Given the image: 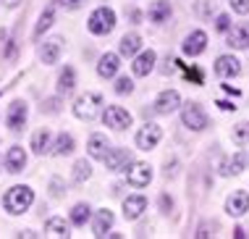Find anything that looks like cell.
Instances as JSON below:
<instances>
[{
  "instance_id": "cell-9",
  "label": "cell",
  "mask_w": 249,
  "mask_h": 239,
  "mask_svg": "<svg viewBox=\"0 0 249 239\" xmlns=\"http://www.w3.org/2000/svg\"><path fill=\"white\" fill-rule=\"evenodd\" d=\"M3 166H5V171H8V174H21V171L26 168V153H24V147L13 145L8 153H5Z\"/></svg>"
},
{
  "instance_id": "cell-17",
  "label": "cell",
  "mask_w": 249,
  "mask_h": 239,
  "mask_svg": "<svg viewBox=\"0 0 249 239\" xmlns=\"http://www.w3.org/2000/svg\"><path fill=\"white\" fill-rule=\"evenodd\" d=\"M155 60H158L155 50H144L142 56H137V60H134V66H131L134 77H147V74L155 68Z\"/></svg>"
},
{
  "instance_id": "cell-28",
  "label": "cell",
  "mask_w": 249,
  "mask_h": 239,
  "mask_svg": "<svg viewBox=\"0 0 249 239\" xmlns=\"http://www.w3.org/2000/svg\"><path fill=\"white\" fill-rule=\"evenodd\" d=\"M89 213H92V208L87 202H76L71 208V223L73 226H84V223L89 221Z\"/></svg>"
},
{
  "instance_id": "cell-37",
  "label": "cell",
  "mask_w": 249,
  "mask_h": 239,
  "mask_svg": "<svg viewBox=\"0 0 249 239\" xmlns=\"http://www.w3.org/2000/svg\"><path fill=\"white\" fill-rule=\"evenodd\" d=\"M197 11L202 13V16H207V13L213 11V8H210V0H199V3H197Z\"/></svg>"
},
{
  "instance_id": "cell-35",
  "label": "cell",
  "mask_w": 249,
  "mask_h": 239,
  "mask_svg": "<svg viewBox=\"0 0 249 239\" xmlns=\"http://www.w3.org/2000/svg\"><path fill=\"white\" fill-rule=\"evenodd\" d=\"M231 8L236 13H241V16H247L249 13V0H231Z\"/></svg>"
},
{
  "instance_id": "cell-1",
  "label": "cell",
  "mask_w": 249,
  "mask_h": 239,
  "mask_svg": "<svg viewBox=\"0 0 249 239\" xmlns=\"http://www.w3.org/2000/svg\"><path fill=\"white\" fill-rule=\"evenodd\" d=\"M32 202H35V192H32V187H26V184H16V187H11L8 192L3 195V208L8 210L11 216L26 213Z\"/></svg>"
},
{
  "instance_id": "cell-6",
  "label": "cell",
  "mask_w": 249,
  "mask_h": 239,
  "mask_svg": "<svg viewBox=\"0 0 249 239\" xmlns=\"http://www.w3.org/2000/svg\"><path fill=\"white\" fill-rule=\"evenodd\" d=\"M26 119H29V108H26L24 100H13L8 105V113H5V126L11 129V132H21Z\"/></svg>"
},
{
  "instance_id": "cell-5",
  "label": "cell",
  "mask_w": 249,
  "mask_h": 239,
  "mask_svg": "<svg viewBox=\"0 0 249 239\" xmlns=\"http://www.w3.org/2000/svg\"><path fill=\"white\" fill-rule=\"evenodd\" d=\"M126 181H129L131 187H147V184L152 181V166L144 160H131L129 166H126Z\"/></svg>"
},
{
  "instance_id": "cell-20",
  "label": "cell",
  "mask_w": 249,
  "mask_h": 239,
  "mask_svg": "<svg viewBox=\"0 0 249 239\" xmlns=\"http://www.w3.org/2000/svg\"><path fill=\"white\" fill-rule=\"evenodd\" d=\"M228 45L236 47V50H247L249 47V26L239 24V26H233V29H228Z\"/></svg>"
},
{
  "instance_id": "cell-13",
  "label": "cell",
  "mask_w": 249,
  "mask_h": 239,
  "mask_svg": "<svg viewBox=\"0 0 249 239\" xmlns=\"http://www.w3.org/2000/svg\"><path fill=\"white\" fill-rule=\"evenodd\" d=\"M241 71V63L233 56H220L218 60H215V74L223 79H231V77H239Z\"/></svg>"
},
{
  "instance_id": "cell-33",
  "label": "cell",
  "mask_w": 249,
  "mask_h": 239,
  "mask_svg": "<svg viewBox=\"0 0 249 239\" xmlns=\"http://www.w3.org/2000/svg\"><path fill=\"white\" fill-rule=\"evenodd\" d=\"M134 90V81L129 79V77H121L118 81H116V95H129Z\"/></svg>"
},
{
  "instance_id": "cell-18",
  "label": "cell",
  "mask_w": 249,
  "mask_h": 239,
  "mask_svg": "<svg viewBox=\"0 0 249 239\" xmlns=\"http://www.w3.org/2000/svg\"><path fill=\"white\" fill-rule=\"evenodd\" d=\"M113 213L107 208H103V210H97L95 213V221H92V231H95V237H107V231H110V226H113Z\"/></svg>"
},
{
  "instance_id": "cell-4",
  "label": "cell",
  "mask_w": 249,
  "mask_h": 239,
  "mask_svg": "<svg viewBox=\"0 0 249 239\" xmlns=\"http://www.w3.org/2000/svg\"><path fill=\"white\" fill-rule=\"evenodd\" d=\"M103 121H105V126L107 129H116V132H126V129L131 126V113L126 111V108H121V105H107L105 111H103Z\"/></svg>"
},
{
  "instance_id": "cell-31",
  "label": "cell",
  "mask_w": 249,
  "mask_h": 239,
  "mask_svg": "<svg viewBox=\"0 0 249 239\" xmlns=\"http://www.w3.org/2000/svg\"><path fill=\"white\" fill-rule=\"evenodd\" d=\"M71 176H73V181H79V184L89 179V176H92V166L87 163V158H84V160H76V163H73V174H71Z\"/></svg>"
},
{
  "instance_id": "cell-39",
  "label": "cell",
  "mask_w": 249,
  "mask_h": 239,
  "mask_svg": "<svg viewBox=\"0 0 249 239\" xmlns=\"http://www.w3.org/2000/svg\"><path fill=\"white\" fill-rule=\"evenodd\" d=\"M18 3H21V0H3V5H5V8H16Z\"/></svg>"
},
{
  "instance_id": "cell-32",
  "label": "cell",
  "mask_w": 249,
  "mask_h": 239,
  "mask_svg": "<svg viewBox=\"0 0 249 239\" xmlns=\"http://www.w3.org/2000/svg\"><path fill=\"white\" fill-rule=\"evenodd\" d=\"M247 139H249V124L233 126V142H236V145H244Z\"/></svg>"
},
{
  "instance_id": "cell-11",
  "label": "cell",
  "mask_w": 249,
  "mask_h": 239,
  "mask_svg": "<svg viewBox=\"0 0 249 239\" xmlns=\"http://www.w3.org/2000/svg\"><path fill=\"white\" fill-rule=\"evenodd\" d=\"M103 160H105L107 171H126V166L131 163V153L129 150H107Z\"/></svg>"
},
{
  "instance_id": "cell-2",
  "label": "cell",
  "mask_w": 249,
  "mask_h": 239,
  "mask_svg": "<svg viewBox=\"0 0 249 239\" xmlns=\"http://www.w3.org/2000/svg\"><path fill=\"white\" fill-rule=\"evenodd\" d=\"M113 26H116V11L107 8V5H100V8L92 11L89 21H87V29H89L92 34H110Z\"/></svg>"
},
{
  "instance_id": "cell-15",
  "label": "cell",
  "mask_w": 249,
  "mask_h": 239,
  "mask_svg": "<svg viewBox=\"0 0 249 239\" xmlns=\"http://www.w3.org/2000/svg\"><path fill=\"white\" fill-rule=\"evenodd\" d=\"M87 150H89V158L103 160V158H105V153L110 150V142H107V137H105V134L95 132V134L89 137V142H87Z\"/></svg>"
},
{
  "instance_id": "cell-30",
  "label": "cell",
  "mask_w": 249,
  "mask_h": 239,
  "mask_svg": "<svg viewBox=\"0 0 249 239\" xmlns=\"http://www.w3.org/2000/svg\"><path fill=\"white\" fill-rule=\"evenodd\" d=\"M53 21H55V13H53V8H45L42 16H39V21H37V26H35V37H42V34L53 26Z\"/></svg>"
},
{
  "instance_id": "cell-24",
  "label": "cell",
  "mask_w": 249,
  "mask_h": 239,
  "mask_svg": "<svg viewBox=\"0 0 249 239\" xmlns=\"http://www.w3.org/2000/svg\"><path fill=\"white\" fill-rule=\"evenodd\" d=\"M139 50H142V37H139L137 32L126 34V37L121 40V56H126V58H134Z\"/></svg>"
},
{
  "instance_id": "cell-34",
  "label": "cell",
  "mask_w": 249,
  "mask_h": 239,
  "mask_svg": "<svg viewBox=\"0 0 249 239\" xmlns=\"http://www.w3.org/2000/svg\"><path fill=\"white\" fill-rule=\"evenodd\" d=\"M215 29H218V32H228V29H231V19H228L226 13H220V16L215 19Z\"/></svg>"
},
{
  "instance_id": "cell-25",
  "label": "cell",
  "mask_w": 249,
  "mask_h": 239,
  "mask_svg": "<svg viewBox=\"0 0 249 239\" xmlns=\"http://www.w3.org/2000/svg\"><path fill=\"white\" fill-rule=\"evenodd\" d=\"M53 145V134L48 132V129H39V132H35V137H32V150H35L37 155H45Z\"/></svg>"
},
{
  "instance_id": "cell-12",
  "label": "cell",
  "mask_w": 249,
  "mask_h": 239,
  "mask_svg": "<svg viewBox=\"0 0 249 239\" xmlns=\"http://www.w3.org/2000/svg\"><path fill=\"white\" fill-rule=\"evenodd\" d=\"M178 105H181V95H178L176 90L160 92L158 100H155V111H158V113H173Z\"/></svg>"
},
{
  "instance_id": "cell-10",
  "label": "cell",
  "mask_w": 249,
  "mask_h": 239,
  "mask_svg": "<svg viewBox=\"0 0 249 239\" xmlns=\"http://www.w3.org/2000/svg\"><path fill=\"white\" fill-rule=\"evenodd\" d=\"M249 210V195L247 192H233L231 197L226 200V213L231 216V218H241Z\"/></svg>"
},
{
  "instance_id": "cell-26",
  "label": "cell",
  "mask_w": 249,
  "mask_h": 239,
  "mask_svg": "<svg viewBox=\"0 0 249 239\" xmlns=\"http://www.w3.org/2000/svg\"><path fill=\"white\" fill-rule=\"evenodd\" d=\"M247 160H249L247 153H236L231 160L223 163V174H226V176H236V174H241V171H244V166H247Z\"/></svg>"
},
{
  "instance_id": "cell-14",
  "label": "cell",
  "mask_w": 249,
  "mask_h": 239,
  "mask_svg": "<svg viewBox=\"0 0 249 239\" xmlns=\"http://www.w3.org/2000/svg\"><path fill=\"white\" fill-rule=\"evenodd\" d=\"M205 47H207V34L205 32H192L189 37L184 40V53L186 56H202V53H205Z\"/></svg>"
},
{
  "instance_id": "cell-22",
  "label": "cell",
  "mask_w": 249,
  "mask_h": 239,
  "mask_svg": "<svg viewBox=\"0 0 249 239\" xmlns=\"http://www.w3.org/2000/svg\"><path fill=\"white\" fill-rule=\"evenodd\" d=\"M171 3L168 0H155V3L150 5V21L152 24H165L168 19H171Z\"/></svg>"
},
{
  "instance_id": "cell-29",
  "label": "cell",
  "mask_w": 249,
  "mask_h": 239,
  "mask_svg": "<svg viewBox=\"0 0 249 239\" xmlns=\"http://www.w3.org/2000/svg\"><path fill=\"white\" fill-rule=\"evenodd\" d=\"M73 147H76L73 137L63 132V134L55 139V145H53V153H55V155H69V153H73Z\"/></svg>"
},
{
  "instance_id": "cell-21",
  "label": "cell",
  "mask_w": 249,
  "mask_h": 239,
  "mask_svg": "<svg viewBox=\"0 0 249 239\" xmlns=\"http://www.w3.org/2000/svg\"><path fill=\"white\" fill-rule=\"evenodd\" d=\"M45 234H48V237H60V239H69V237H71V229H69V223H66V218L53 216L50 221L45 223Z\"/></svg>"
},
{
  "instance_id": "cell-23",
  "label": "cell",
  "mask_w": 249,
  "mask_h": 239,
  "mask_svg": "<svg viewBox=\"0 0 249 239\" xmlns=\"http://www.w3.org/2000/svg\"><path fill=\"white\" fill-rule=\"evenodd\" d=\"M60 50H63L60 40H48V42L42 45V50H39V58H42L45 66H53V63L60 58Z\"/></svg>"
},
{
  "instance_id": "cell-7",
  "label": "cell",
  "mask_w": 249,
  "mask_h": 239,
  "mask_svg": "<svg viewBox=\"0 0 249 239\" xmlns=\"http://www.w3.org/2000/svg\"><path fill=\"white\" fill-rule=\"evenodd\" d=\"M181 121H184V126L192 129V132H202V129H207V116H205V111H202L197 102H189V105L184 108Z\"/></svg>"
},
{
  "instance_id": "cell-19",
  "label": "cell",
  "mask_w": 249,
  "mask_h": 239,
  "mask_svg": "<svg viewBox=\"0 0 249 239\" xmlns=\"http://www.w3.org/2000/svg\"><path fill=\"white\" fill-rule=\"evenodd\" d=\"M144 208H147V200L142 195H134V197H126L124 200V216L129 218V221H137V218L144 213Z\"/></svg>"
},
{
  "instance_id": "cell-16",
  "label": "cell",
  "mask_w": 249,
  "mask_h": 239,
  "mask_svg": "<svg viewBox=\"0 0 249 239\" xmlns=\"http://www.w3.org/2000/svg\"><path fill=\"white\" fill-rule=\"evenodd\" d=\"M118 66H121V60H118L116 53H105V56L97 60V74L103 79H113L118 74Z\"/></svg>"
},
{
  "instance_id": "cell-27",
  "label": "cell",
  "mask_w": 249,
  "mask_h": 239,
  "mask_svg": "<svg viewBox=\"0 0 249 239\" xmlns=\"http://www.w3.org/2000/svg\"><path fill=\"white\" fill-rule=\"evenodd\" d=\"M73 87H76V71L73 66H66L58 77V92H71Z\"/></svg>"
},
{
  "instance_id": "cell-8",
  "label": "cell",
  "mask_w": 249,
  "mask_h": 239,
  "mask_svg": "<svg viewBox=\"0 0 249 239\" xmlns=\"http://www.w3.org/2000/svg\"><path fill=\"white\" fill-rule=\"evenodd\" d=\"M160 139H163V129H160L158 124H144L137 132V147L139 150H152Z\"/></svg>"
},
{
  "instance_id": "cell-36",
  "label": "cell",
  "mask_w": 249,
  "mask_h": 239,
  "mask_svg": "<svg viewBox=\"0 0 249 239\" xmlns=\"http://www.w3.org/2000/svg\"><path fill=\"white\" fill-rule=\"evenodd\" d=\"M58 3L63 5V8H69V11H76L82 3H87V0H58Z\"/></svg>"
},
{
  "instance_id": "cell-38",
  "label": "cell",
  "mask_w": 249,
  "mask_h": 239,
  "mask_svg": "<svg viewBox=\"0 0 249 239\" xmlns=\"http://www.w3.org/2000/svg\"><path fill=\"white\" fill-rule=\"evenodd\" d=\"M218 108L220 111H236V105H233V102H226V100H218Z\"/></svg>"
},
{
  "instance_id": "cell-3",
  "label": "cell",
  "mask_w": 249,
  "mask_h": 239,
  "mask_svg": "<svg viewBox=\"0 0 249 239\" xmlns=\"http://www.w3.org/2000/svg\"><path fill=\"white\" fill-rule=\"evenodd\" d=\"M97 108H103V98L97 92H87L82 98H76L73 102V116L82 121H92L97 116Z\"/></svg>"
}]
</instances>
